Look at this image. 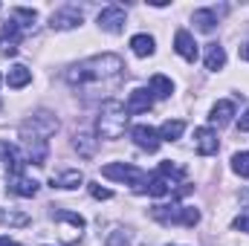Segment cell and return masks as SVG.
I'll return each mask as SVG.
<instances>
[{
	"label": "cell",
	"mask_w": 249,
	"mask_h": 246,
	"mask_svg": "<svg viewBox=\"0 0 249 246\" xmlns=\"http://www.w3.org/2000/svg\"><path fill=\"white\" fill-rule=\"evenodd\" d=\"M124 72V64L119 55H93V58H87V61L75 64V67H70L67 70V81L72 84V87H110V84H116L119 78H122Z\"/></svg>",
	"instance_id": "6da1fadb"
},
{
	"label": "cell",
	"mask_w": 249,
	"mask_h": 246,
	"mask_svg": "<svg viewBox=\"0 0 249 246\" xmlns=\"http://www.w3.org/2000/svg\"><path fill=\"white\" fill-rule=\"evenodd\" d=\"M127 127V107L116 99H107L102 105V113H99V122H96V133L99 139H119Z\"/></svg>",
	"instance_id": "7a4b0ae2"
},
{
	"label": "cell",
	"mask_w": 249,
	"mask_h": 246,
	"mask_svg": "<svg viewBox=\"0 0 249 246\" xmlns=\"http://www.w3.org/2000/svg\"><path fill=\"white\" fill-rule=\"evenodd\" d=\"M151 214H154V220H160L165 226H174V223H180V226H197L200 223V211L188 209V206H154Z\"/></svg>",
	"instance_id": "3957f363"
},
{
	"label": "cell",
	"mask_w": 249,
	"mask_h": 246,
	"mask_svg": "<svg viewBox=\"0 0 249 246\" xmlns=\"http://www.w3.org/2000/svg\"><path fill=\"white\" fill-rule=\"evenodd\" d=\"M102 177L133 185L139 194H145V188H148V177H145L139 168H133V165H124V162H110V165H105V168H102Z\"/></svg>",
	"instance_id": "277c9868"
},
{
	"label": "cell",
	"mask_w": 249,
	"mask_h": 246,
	"mask_svg": "<svg viewBox=\"0 0 249 246\" xmlns=\"http://www.w3.org/2000/svg\"><path fill=\"white\" fill-rule=\"evenodd\" d=\"M58 130V119L53 116V113H35L32 116V122H26L20 127V133H23V139L26 142H47V136H53Z\"/></svg>",
	"instance_id": "5b68a950"
},
{
	"label": "cell",
	"mask_w": 249,
	"mask_h": 246,
	"mask_svg": "<svg viewBox=\"0 0 249 246\" xmlns=\"http://www.w3.org/2000/svg\"><path fill=\"white\" fill-rule=\"evenodd\" d=\"M130 139L142 148V151H148V154H154L157 148H160V133L154 130V127H148V124H133L130 127Z\"/></svg>",
	"instance_id": "8992f818"
},
{
	"label": "cell",
	"mask_w": 249,
	"mask_h": 246,
	"mask_svg": "<svg viewBox=\"0 0 249 246\" xmlns=\"http://www.w3.org/2000/svg\"><path fill=\"white\" fill-rule=\"evenodd\" d=\"M81 20H84L81 9H75V6H64V9H58V12H53L50 26H53V29H75V26H81Z\"/></svg>",
	"instance_id": "52a82bcc"
},
{
	"label": "cell",
	"mask_w": 249,
	"mask_h": 246,
	"mask_svg": "<svg viewBox=\"0 0 249 246\" xmlns=\"http://www.w3.org/2000/svg\"><path fill=\"white\" fill-rule=\"evenodd\" d=\"M99 29H105V32H110V35H119L124 29V12L119 6L102 9V12H99Z\"/></svg>",
	"instance_id": "ba28073f"
},
{
	"label": "cell",
	"mask_w": 249,
	"mask_h": 246,
	"mask_svg": "<svg viewBox=\"0 0 249 246\" xmlns=\"http://www.w3.org/2000/svg\"><path fill=\"white\" fill-rule=\"evenodd\" d=\"M18 38H20V23H15V20L3 23V29H0V53L15 55L18 53Z\"/></svg>",
	"instance_id": "9c48e42d"
},
{
	"label": "cell",
	"mask_w": 249,
	"mask_h": 246,
	"mask_svg": "<svg viewBox=\"0 0 249 246\" xmlns=\"http://www.w3.org/2000/svg\"><path fill=\"white\" fill-rule=\"evenodd\" d=\"M151 107H154V96H151V90L136 87V90L127 96V113H148Z\"/></svg>",
	"instance_id": "30bf717a"
},
{
	"label": "cell",
	"mask_w": 249,
	"mask_h": 246,
	"mask_svg": "<svg viewBox=\"0 0 249 246\" xmlns=\"http://www.w3.org/2000/svg\"><path fill=\"white\" fill-rule=\"evenodd\" d=\"M194 142H197V151L203 154V157H212V154H217V133L212 130V127H197L194 130Z\"/></svg>",
	"instance_id": "8fae6325"
},
{
	"label": "cell",
	"mask_w": 249,
	"mask_h": 246,
	"mask_svg": "<svg viewBox=\"0 0 249 246\" xmlns=\"http://www.w3.org/2000/svg\"><path fill=\"white\" fill-rule=\"evenodd\" d=\"M174 50H177L186 61H197V44H194L191 32H186V29H177V35H174Z\"/></svg>",
	"instance_id": "7c38bea8"
},
{
	"label": "cell",
	"mask_w": 249,
	"mask_h": 246,
	"mask_svg": "<svg viewBox=\"0 0 249 246\" xmlns=\"http://www.w3.org/2000/svg\"><path fill=\"white\" fill-rule=\"evenodd\" d=\"M0 157L6 159V168H9V174L12 177H23V159H20V154H18V148L15 145H0Z\"/></svg>",
	"instance_id": "4fadbf2b"
},
{
	"label": "cell",
	"mask_w": 249,
	"mask_h": 246,
	"mask_svg": "<svg viewBox=\"0 0 249 246\" xmlns=\"http://www.w3.org/2000/svg\"><path fill=\"white\" fill-rule=\"evenodd\" d=\"M32 81V70H26L23 64H15L9 72H6V84L12 87V90H20V87H26Z\"/></svg>",
	"instance_id": "5bb4252c"
},
{
	"label": "cell",
	"mask_w": 249,
	"mask_h": 246,
	"mask_svg": "<svg viewBox=\"0 0 249 246\" xmlns=\"http://www.w3.org/2000/svg\"><path fill=\"white\" fill-rule=\"evenodd\" d=\"M9 191L18 197H35L38 194V183L26 180V177H9Z\"/></svg>",
	"instance_id": "9a60e30c"
},
{
	"label": "cell",
	"mask_w": 249,
	"mask_h": 246,
	"mask_svg": "<svg viewBox=\"0 0 249 246\" xmlns=\"http://www.w3.org/2000/svg\"><path fill=\"white\" fill-rule=\"evenodd\" d=\"M232 116H235V105H232V102H217V105L212 107V116H209V119H212V124H220V127H223V124L232 122Z\"/></svg>",
	"instance_id": "2e32d148"
},
{
	"label": "cell",
	"mask_w": 249,
	"mask_h": 246,
	"mask_svg": "<svg viewBox=\"0 0 249 246\" xmlns=\"http://www.w3.org/2000/svg\"><path fill=\"white\" fill-rule=\"evenodd\" d=\"M32 220H29V214L26 211H15V209H0V226H18V229H23V226H29Z\"/></svg>",
	"instance_id": "e0dca14e"
},
{
	"label": "cell",
	"mask_w": 249,
	"mask_h": 246,
	"mask_svg": "<svg viewBox=\"0 0 249 246\" xmlns=\"http://www.w3.org/2000/svg\"><path fill=\"white\" fill-rule=\"evenodd\" d=\"M223 64H226L223 47H220V44H209V47H206V70L217 72V70H223Z\"/></svg>",
	"instance_id": "ac0fdd59"
},
{
	"label": "cell",
	"mask_w": 249,
	"mask_h": 246,
	"mask_svg": "<svg viewBox=\"0 0 249 246\" xmlns=\"http://www.w3.org/2000/svg\"><path fill=\"white\" fill-rule=\"evenodd\" d=\"M183 130H186V122H183V119H168V122H162V127H160L157 133H160V139L174 142V139L183 136Z\"/></svg>",
	"instance_id": "d6986e66"
},
{
	"label": "cell",
	"mask_w": 249,
	"mask_h": 246,
	"mask_svg": "<svg viewBox=\"0 0 249 246\" xmlns=\"http://www.w3.org/2000/svg\"><path fill=\"white\" fill-rule=\"evenodd\" d=\"M130 50H133V55L148 58V55H154V38L151 35H133L130 38Z\"/></svg>",
	"instance_id": "ffe728a7"
},
{
	"label": "cell",
	"mask_w": 249,
	"mask_h": 246,
	"mask_svg": "<svg viewBox=\"0 0 249 246\" xmlns=\"http://www.w3.org/2000/svg\"><path fill=\"white\" fill-rule=\"evenodd\" d=\"M171 93H174V81L157 72V75L151 78V96H157V99H168Z\"/></svg>",
	"instance_id": "44dd1931"
},
{
	"label": "cell",
	"mask_w": 249,
	"mask_h": 246,
	"mask_svg": "<svg viewBox=\"0 0 249 246\" xmlns=\"http://www.w3.org/2000/svg\"><path fill=\"white\" fill-rule=\"evenodd\" d=\"M47 142H26V162L32 165H47Z\"/></svg>",
	"instance_id": "7402d4cb"
},
{
	"label": "cell",
	"mask_w": 249,
	"mask_h": 246,
	"mask_svg": "<svg viewBox=\"0 0 249 246\" xmlns=\"http://www.w3.org/2000/svg\"><path fill=\"white\" fill-rule=\"evenodd\" d=\"M53 217H55V220H61V223H70L75 232H81V229L87 226L81 214H75V211H67V209H53Z\"/></svg>",
	"instance_id": "603a6c76"
},
{
	"label": "cell",
	"mask_w": 249,
	"mask_h": 246,
	"mask_svg": "<svg viewBox=\"0 0 249 246\" xmlns=\"http://www.w3.org/2000/svg\"><path fill=\"white\" fill-rule=\"evenodd\" d=\"M72 148H75L81 157H87V159H90V157L96 154V139H93L90 133H75V142H72Z\"/></svg>",
	"instance_id": "cb8c5ba5"
},
{
	"label": "cell",
	"mask_w": 249,
	"mask_h": 246,
	"mask_svg": "<svg viewBox=\"0 0 249 246\" xmlns=\"http://www.w3.org/2000/svg\"><path fill=\"white\" fill-rule=\"evenodd\" d=\"M81 183H84L81 171H64L58 177H53V185H58V188H78Z\"/></svg>",
	"instance_id": "d4e9b609"
},
{
	"label": "cell",
	"mask_w": 249,
	"mask_h": 246,
	"mask_svg": "<svg viewBox=\"0 0 249 246\" xmlns=\"http://www.w3.org/2000/svg\"><path fill=\"white\" fill-rule=\"evenodd\" d=\"M194 23H197V29H200V32H212V29H214V23H217V18H214V12H212V9H200V12H194Z\"/></svg>",
	"instance_id": "484cf974"
},
{
	"label": "cell",
	"mask_w": 249,
	"mask_h": 246,
	"mask_svg": "<svg viewBox=\"0 0 249 246\" xmlns=\"http://www.w3.org/2000/svg\"><path fill=\"white\" fill-rule=\"evenodd\" d=\"M145 191H148L151 197H165V194L171 191V183L157 174V177H148V188H145Z\"/></svg>",
	"instance_id": "4316f807"
},
{
	"label": "cell",
	"mask_w": 249,
	"mask_h": 246,
	"mask_svg": "<svg viewBox=\"0 0 249 246\" xmlns=\"http://www.w3.org/2000/svg\"><path fill=\"white\" fill-rule=\"evenodd\" d=\"M232 171L238 177H249V151H241L232 157Z\"/></svg>",
	"instance_id": "83f0119b"
},
{
	"label": "cell",
	"mask_w": 249,
	"mask_h": 246,
	"mask_svg": "<svg viewBox=\"0 0 249 246\" xmlns=\"http://www.w3.org/2000/svg\"><path fill=\"white\" fill-rule=\"evenodd\" d=\"M160 177H165V180H168V177L183 180V177H186V168H183V165H174V162L168 159V162H162V165H160Z\"/></svg>",
	"instance_id": "f1b7e54d"
},
{
	"label": "cell",
	"mask_w": 249,
	"mask_h": 246,
	"mask_svg": "<svg viewBox=\"0 0 249 246\" xmlns=\"http://www.w3.org/2000/svg\"><path fill=\"white\" fill-rule=\"evenodd\" d=\"M105 246H130V238H127V232L116 229V232H110V235H107V244H105Z\"/></svg>",
	"instance_id": "f546056e"
},
{
	"label": "cell",
	"mask_w": 249,
	"mask_h": 246,
	"mask_svg": "<svg viewBox=\"0 0 249 246\" xmlns=\"http://www.w3.org/2000/svg\"><path fill=\"white\" fill-rule=\"evenodd\" d=\"M90 194H93L96 200H110V197H113L110 188H102V185H96V183H90Z\"/></svg>",
	"instance_id": "4dcf8cb0"
},
{
	"label": "cell",
	"mask_w": 249,
	"mask_h": 246,
	"mask_svg": "<svg viewBox=\"0 0 249 246\" xmlns=\"http://www.w3.org/2000/svg\"><path fill=\"white\" fill-rule=\"evenodd\" d=\"M15 18L26 20V26H29V23H35V9H15Z\"/></svg>",
	"instance_id": "1f68e13d"
},
{
	"label": "cell",
	"mask_w": 249,
	"mask_h": 246,
	"mask_svg": "<svg viewBox=\"0 0 249 246\" xmlns=\"http://www.w3.org/2000/svg\"><path fill=\"white\" fill-rule=\"evenodd\" d=\"M235 229H241V232H249V214H241V217H235V223H232Z\"/></svg>",
	"instance_id": "d6a6232c"
},
{
	"label": "cell",
	"mask_w": 249,
	"mask_h": 246,
	"mask_svg": "<svg viewBox=\"0 0 249 246\" xmlns=\"http://www.w3.org/2000/svg\"><path fill=\"white\" fill-rule=\"evenodd\" d=\"M238 130H241V133H244V130H249V110L241 116V119H238Z\"/></svg>",
	"instance_id": "836d02e7"
},
{
	"label": "cell",
	"mask_w": 249,
	"mask_h": 246,
	"mask_svg": "<svg viewBox=\"0 0 249 246\" xmlns=\"http://www.w3.org/2000/svg\"><path fill=\"white\" fill-rule=\"evenodd\" d=\"M241 58H247V61H249V44H244V47H241Z\"/></svg>",
	"instance_id": "e575fe53"
},
{
	"label": "cell",
	"mask_w": 249,
	"mask_h": 246,
	"mask_svg": "<svg viewBox=\"0 0 249 246\" xmlns=\"http://www.w3.org/2000/svg\"><path fill=\"white\" fill-rule=\"evenodd\" d=\"M0 246H12V241L9 238H0Z\"/></svg>",
	"instance_id": "d590c367"
},
{
	"label": "cell",
	"mask_w": 249,
	"mask_h": 246,
	"mask_svg": "<svg viewBox=\"0 0 249 246\" xmlns=\"http://www.w3.org/2000/svg\"><path fill=\"white\" fill-rule=\"evenodd\" d=\"M12 246H18V244H12Z\"/></svg>",
	"instance_id": "8d00e7d4"
}]
</instances>
